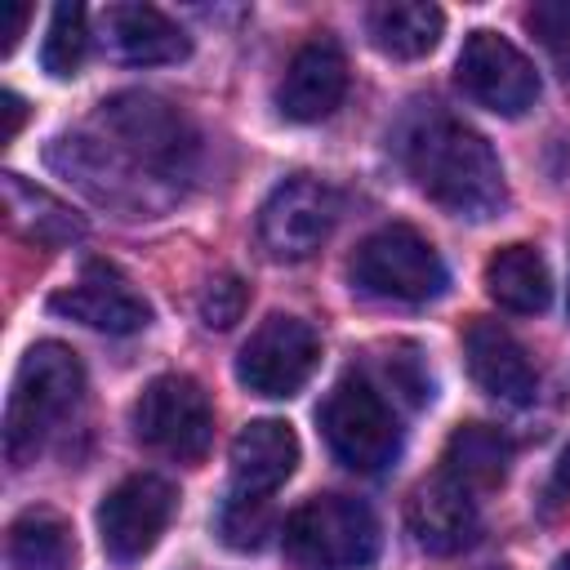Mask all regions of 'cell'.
Returning <instances> with one entry per match:
<instances>
[{
  "label": "cell",
  "mask_w": 570,
  "mask_h": 570,
  "mask_svg": "<svg viewBox=\"0 0 570 570\" xmlns=\"http://www.w3.org/2000/svg\"><path fill=\"white\" fill-rule=\"evenodd\" d=\"M49 312L71 316V321L102 330V334H138L151 321L147 298L111 263H85L80 281L49 298Z\"/></svg>",
  "instance_id": "cell-13"
},
{
  "label": "cell",
  "mask_w": 570,
  "mask_h": 570,
  "mask_svg": "<svg viewBox=\"0 0 570 570\" xmlns=\"http://www.w3.org/2000/svg\"><path fill=\"white\" fill-rule=\"evenodd\" d=\"M45 160L76 183L80 191H89L98 205L125 209V214H142L151 209V191H147V169H138L111 138H85V134H62L49 142Z\"/></svg>",
  "instance_id": "cell-12"
},
{
  "label": "cell",
  "mask_w": 570,
  "mask_h": 570,
  "mask_svg": "<svg viewBox=\"0 0 570 570\" xmlns=\"http://www.w3.org/2000/svg\"><path fill=\"white\" fill-rule=\"evenodd\" d=\"M405 165L419 191L459 218L485 223L508 200V183L494 147L459 120L423 125L405 147Z\"/></svg>",
  "instance_id": "cell-1"
},
{
  "label": "cell",
  "mask_w": 570,
  "mask_h": 570,
  "mask_svg": "<svg viewBox=\"0 0 570 570\" xmlns=\"http://www.w3.org/2000/svg\"><path fill=\"white\" fill-rule=\"evenodd\" d=\"M405 525L414 534V543L428 552V557H454L463 552L476 530H481V512H476V499L472 490H463L459 481H450L445 472L423 481L410 503H405Z\"/></svg>",
  "instance_id": "cell-15"
},
{
  "label": "cell",
  "mask_w": 570,
  "mask_h": 570,
  "mask_svg": "<svg viewBox=\"0 0 570 570\" xmlns=\"http://www.w3.org/2000/svg\"><path fill=\"white\" fill-rule=\"evenodd\" d=\"M134 436L178 463L205 459L214 441V405L191 374H160L134 401Z\"/></svg>",
  "instance_id": "cell-7"
},
{
  "label": "cell",
  "mask_w": 570,
  "mask_h": 570,
  "mask_svg": "<svg viewBox=\"0 0 570 570\" xmlns=\"http://www.w3.org/2000/svg\"><path fill=\"white\" fill-rule=\"evenodd\" d=\"M370 45L387 58H423L441 45L445 13L428 0H387L365 13Z\"/></svg>",
  "instance_id": "cell-21"
},
{
  "label": "cell",
  "mask_w": 570,
  "mask_h": 570,
  "mask_svg": "<svg viewBox=\"0 0 570 570\" xmlns=\"http://www.w3.org/2000/svg\"><path fill=\"white\" fill-rule=\"evenodd\" d=\"M107 49L129 67H160L191 53L187 31L156 4H111L102 13Z\"/></svg>",
  "instance_id": "cell-18"
},
{
  "label": "cell",
  "mask_w": 570,
  "mask_h": 570,
  "mask_svg": "<svg viewBox=\"0 0 570 570\" xmlns=\"http://www.w3.org/2000/svg\"><path fill=\"white\" fill-rule=\"evenodd\" d=\"M85 53H89V13H85V4H76V0L53 4L49 31H45V45H40L45 71L67 80L85 67Z\"/></svg>",
  "instance_id": "cell-24"
},
{
  "label": "cell",
  "mask_w": 570,
  "mask_h": 570,
  "mask_svg": "<svg viewBox=\"0 0 570 570\" xmlns=\"http://www.w3.org/2000/svg\"><path fill=\"white\" fill-rule=\"evenodd\" d=\"M298 468V436L281 419H254L232 441V494L267 499Z\"/></svg>",
  "instance_id": "cell-17"
},
{
  "label": "cell",
  "mask_w": 570,
  "mask_h": 570,
  "mask_svg": "<svg viewBox=\"0 0 570 570\" xmlns=\"http://www.w3.org/2000/svg\"><path fill=\"white\" fill-rule=\"evenodd\" d=\"M9 566L13 570H76L80 548L71 521L53 508H27L9 525Z\"/></svg>",
  "instance_id": "cell-23"
},
{
  "label": "cell",
  "mask_w": 570,
  "mask_h": 570,
  "mask_svg": "<svg viewBox=\"0 0 570 570\" xmlns=\"http://www.w3.org/2000/svg\"><path fill=\"white\" fill-rule=\"evenodd\" d=\"M85 401V365L67 343H36L18 374L4 405V454L13 468H27L40 445L58 432V423Z\"/></svg>",
  "instance_id": "cell-2"
},
{
  "label": "cell",
  "mask_w": 570,
  "mask_h": 570,
  "mask_svg": "<svg viewBox=\"0 0 570 570\" xmlns=\"http://www.w3.org/2000/svg\"><path fill=\"white\" fill-rule=\"evenodd\" d=\"M316 423L330 454L352 472H383L401 450V428L392 405L361 374H347L330 387V396L316 410Z\"/></svg>",
  "instance_id": "cell-5"
},
{
  "label": "cell",
  "mask_w": 570,
  "mask_h": 570,
  "mask_svg": "<svg viewBox=\"0 0 570 570\" xmlns=\"http://www.w3.org/2000/svg\"><path fill=\"white\" fill-rule=\"evenodd\" d=\"M0 116H4V125H0V142H13L18 129H22V120H27V102H22L13 89H4V94H0Z\"/></svg>",
  "instance_id": "cell-29"
},
{
  "label": "cell",
  "mask_w": 570,
  "mask_h": 570,
  "mask_svg": "<svg viewBox=\"0 0 570 570\" xmlns=\"http://www.w3.org/2000/svg\"><path fill=\"white\" fill-rule=\"evenodd\" d=\"M27 22H31V4H27V0L0 4V53H13L18 36L27 31Z\"/></svg>",
  "instance_id": "cell-28"
},
{
  "label": "cell",
  "mask_w": 570,
  "mask_h": 570,
  "mask_svg": "<svg viewBox=\"0 0 570 570\" xmlns=\"http://www.w3.org/2000/svg\"><path fill=\"white\" fill-rule=\"evenodd\" d=\"M566 312H570V294H566Z\"/></svg>",
  "instance_id": "cell-32"
},
{
  "label": "cell",
  "mask_w": 570,
  "mask_h": 570,
  "mask_svg": "<svg viewBox=\"0 0 570 570\" xmlns=\"http://www.w3.org/2000/svg\"><path fill=\"white\" fill-rule=\"evenodd\" d=\"M557 485L561 490H570V445L561 450V459H557Z\"/></svg>",
  "instance_id": "cell-30"
},
{
  "label": "cell",
  "mask_w": 570,
  "mask_h": 570,
  "mask_svg": "<svg viewBox=\"0 0 570 570\" xmlns=\"http://www.w3.org/2000/svg\"><path fill=\"white\" fill-rule=\"evenodd\" d=\"M512 454L517 450H512L508 432H499L490 423H459L441 450V472L476 494V490H494L508 481Z\"/></svg>",
  "instance_id": "cell-19"
},
{
  "label": "cell",
  "mask_w": 570,
  "mask_h": 570,
  "mask_svg": "<svg viewBox=\"0 0 570 570\" xmlns=\"http://www.w3.org/2000/svg\"><path fill=\"white\" fill-rule=\"evenodd\" d=\"M347 276L361 294L392 298V303H428L445 289L441 254L432 249L428 236H419L405 223H392L365 236L347 263Z\"/></svg>",
  "instance_id": "cell-6"
},
{
  "label": "cell",
  "mask_w": 570,
  "mask_h": 570,
  "mask_svg": "<svg viewBox=\"0 0 570 570\" xmlns=\"http://www.w3.org/2000/svg\"><path fill=\"white\" fill-rule=\"evenodd\" d=\"M0 191H4V214L9 227L36 245H71L85 236V218L62 205L58 196H49L45 187L27 183L22 174H0Z\"/></svg>",
  "instance_id": "cell-20"
},
{
  "label": "cell",
  "mask_w": 570,
  "mask_h": 570,
  "mask_svg": "<svg viewBox=\"0 0 570 570\" xmlns=\"http://www.w3.org/2000/svg\"><path fill=\"white\" fill-rule=\"evenodd\" d=\"M316 365H321V334L303 316L272 312L245 338V347L236 356V379L254 396L285 401V396L303 392V383L316 374Z\"/></svg>",
  "instance_id": "cell-8"
},
{
  "label": "cell",
  "mask_w": 570,
  "mask_h": 570,
  "mask_svg": "<svg viewBox=\"0 0 570 570\" xmlns=\"http://www.w3.org/2000/svg\"><path fill=\"white\" fill-rule=\"evenodd\" d=\"M530 27L543 36V45L552 49V58L570 71V4L557 0V4H539V9H530Z\"/></svg>",
  "instance_id": "cell-27"
},
{
  "label": "cell",
  "mask_w": 570,
  "mask_h": 570,
  "mask_svg": "<svg viewBox=\"0 0 570 570\" xmlns=\"http://www.w3.org/2000/svg\"><path fill=\"white\" fill-rule=\"evenodd\" d=\"M557 570H570V552H566V557H561V561H557Z\"/></svg>",
  "instance_id": "cell-31"
},
{
  "label": "cell",
  "mask_w": 570,
  "mask_h": 570,
  "mask_svg": "<svg viewBox=\"0 0 570 570\" xmlns=\"http://www.w3.org/2000/svg\"><path fill=\"white\" fill-rule=\"evenodd\" d=\"M107 138L151 178H187L200 151L196 125L187 120L183 107L151 89H125L111 94L98 111Z\"/></svg>",
  "instance_id": "cell-3"
},
{
  "label": "cell",
  "mask_w": 570,
  "mask_h": 570,
  "mask_svg": "<svg viewBox=\"0 0 570 570\" xmlns=\"http://www.w3.org/2000/svg\"><path fill=\"white\" fill-rule=\"evenodd\" d=\"M454 80L459 89L494 111V116H525L539 98V71L534 62L499 31H468L463 49H459V62H454Z\"/></svg>",
  "instance_id": "cell-10"
},
{
  "label": "cell",
  "mask_w": 570,
  "mask_h": 570,
  "mask_svg": "<svg viewBox=\"0 0 570 570\" xmlns=\"http://www.w3.org/2000/svg\"><path fill=\"white\" fill-rule=\"evenodd\" d=\"M379 517L347 494L307 499L285 517V557L298 570H365L379 557Z\"/></svg>",
  "instance_id": "cell-4"
},
{
  "label": "cell",
  "mask_w": 570,
  "mask_h": 570,
  "mask_svg": "<svg viewBox=\"0 0 570 570\" xmlns=\"http://www.w3.org/2000/svg\"><path fill=\"white\" fill-rule=\"evenodd\" d=\"M485 294L517 316H534L548 307L552 298V281H548V263L534 245H503L490 254L485 263Z\"/></svg>",
  "instance_id": "cell-22"
},
{
  "label": "cell",
  "mask_w": 570,
  "mask_h": 570,
  "mask_svg": "<svg viewBox=\"0 0 570 570\" xmlns=\"http://www.w3.org/2000/svg\"><path fill=\"white\" fill-rule=\"evenodd\" d=\"M338 223V191L321 178H285L258 209V245L276 263L312 258Z\"/></svg>",
  "instance_id": "cell-9"
},
{
  "label": "cell",
  "mask_w": 570,
  "mask_h": 570,
  "mask_svg": "<svg viewBox=\"0 0 570 570\" xmlns=\"http://www.w3.org/2000/svg\"><path fill=\"white\" fill-rule=\"evenodd\" d=\"M169 517H174V485L165 476H156V472L125 476L98 503V539H102V552L116 566L142 561L160 543Z\"/></svg>",
  "instance_id": "cell-11"
},
{
  "label": "cell",
  "mask_w": 570,
  "mask_h": 570,
  "mask_svg": "<svg viewBox=\"0 0 570 570\" xmlns=\"http://www.w3.org/2000/svg\"><path fill=\"white\" fill-rule=\"evenodd\" d=\"M494 570H503V566H494Z\"/></svg>",
  "instance_id": "cell-33"
},
{
  "label": "cell",
  "mask_w": 570,
  "mask_h": 570,
  "mask_svg": "<svg viewBox=\"0 0 570 570\" xmlns=\"http://www.w3.org/2000/svg\"><path fill=\"white\" fill-rule=\"evenodd\" d=\"M463 361H468V374L476 379V387L499 396V401L525 405L534 396V387H539L530 352L499 321H485V316L468 321V330H463Z\"/></svg>",
  "instance_id": "cell-16"
},
{
  "label": "cell",
  "mask_w": 570,
  "mask_h": 570,
  "mask_svg": "<svg viewBox=\"0 0 570 570\" xmlns=\"http://www.w3.org/2000/svg\"><path fill=\"white\" fill-rule=\"evenodd\" d=\"M347 94V58L330 36L307 40L303 49H294L281 85H276V107L285 120L312 125L325 120Z\"/></svg>",
  "instance_id": "cell-14"
},
{
  "label": "cell",
  "mask_w": 570,
  "mask_h": 570,
  "mask_svg": "<svg viewBox=\"0 0 570 570\" xmlns=\"http://www.w3.org/2000/svg\"><path fill=\"white\" fill-rule=\"evenodd\" d=\"M218 534L227 548H240V552H254L267 543L272 534V508L267 499H249V494H232L218 512Z\"/></svg>",
  "instance_id": "cell-25"
},
{
  "label": "cell",
  "mask_w": 570,
  "mask_h": 570,
  "mask_svg": "<svg viewBox=\"0 0 570 570\" xmlns=\"http://www.w3.org/2000/svg\"><path fill=\"white\" fill-rule=\"evenodd\" d=\"M245 303H249V285L236 272H218V276L205 281V289L196 298V312L209 330H232L245 316Z\"/></svg>",
  "instance_id": "cell-26"
}]
</instances>
